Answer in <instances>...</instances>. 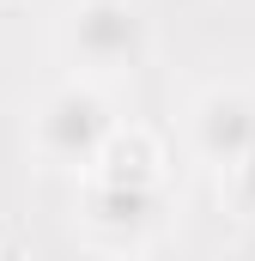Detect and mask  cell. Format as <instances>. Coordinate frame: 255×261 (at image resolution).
<instances>
[{
    "label": "cell",
    "instance_id": "cell-5",
    "mask_svg": "<svg viewBox=\"0 0 255 261\" xmlns=\"http://www.w3.org/2000/svg\"><path fill=\"white\" fill-rule=\"evenodd\" d=\"M158 213V189H116V182H91L85 189V225L104 243H134L152 231Z\"/></svg>",
    "mask_w": 255,
    "mask_h": 261
},
{
    "label": "cell",
    "instance_id": "cell-4",
    "mask_svg": "<svg viewBox=\"0 0 255 261\" xmlns=\"http://www.w3.org/2000/svg\"><path fill=\"white\" fill-rule=\"evenodd\" d=\"M158 170H164L158 134L140 128V122H116V134L104 140V152H97V164H91V182H116V189H158Z\"/></svg>",
    "mask_w": 255,
    "mask_h": 261
},
{
    "label": "cell",
    "instance_id": "cell-3",
    "mask_svg": "<svg viewBox=\"0 0 255 261\" xmlns=\"http://www.w3.org/2000/svg\"><path fill=\"white\" fill-rule=\"evenodd\" d=\"M189 134H194V152L219 170H237L243 158L255 152V97L237 91V85H213L200 91L189 116Z\"/></svg>",
    "mask_w": 255,
    "mask_h": 261
},
{
    "label": "cell",
    "instance_id": "cell-6",
    "mask_svg": "<svg viewBox=\"0 0 255 261\" xmlns=\"http://www.w3.org/2000/svg\"><path fill=\"white\" fill-rule=\"evenodd\" d=\"M225 189H231V206H237L243 219H255V152L237 164V170H225Z\"/></svg>",
    "mask_w": 255,
    "mask_h": 261
},
{
    "label": "cell",
    "instance_id": "cell-2",
    "mask_svg": "<svg viewBox=\"0 0 255 261\" xmlns=\"http://www.w3.org/2000/svg\"><path fill=\"white\" fill-rule=\"evenodd\" d=\"M67 49L91 73H122L146 55V18L128 0H79L67 18Z\"/></svg>",
    "mask_w": 255,
    "mask_h": 261
},
{
    "label": "cell",
    "instance_id": "cell-1",
    "mask_svg": "<svg viewBox=\"0 0 255 261\" xmlns=\"http://www.w3.org/2000/svg\"><path fill=\"white\" fill-rule=\"evenodd\" d=\"M110 134H116V116H110L104 91L85 85V79H67V85H55V91L43 97L31 140H37V152H43L49 164H61V170H91Z\"/></svg>",
    "mask_w": 255,
    "mask_h": 261
}]
</instances>
